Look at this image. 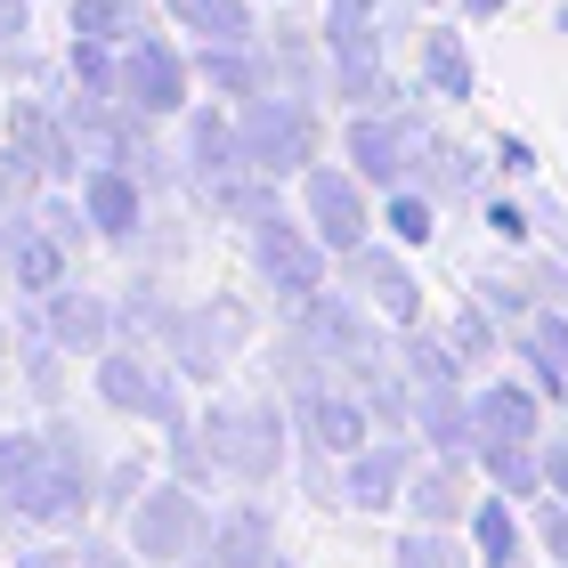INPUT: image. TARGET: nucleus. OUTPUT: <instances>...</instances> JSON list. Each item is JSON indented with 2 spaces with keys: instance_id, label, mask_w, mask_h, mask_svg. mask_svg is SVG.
Listing matches in <instances>:
<instances>
[{
  "instance_id": "1",
  "label": "nucleus",
  "mask_w": 568,
  "mask_h": 568,
  "mask_svg": "<svg viewBox=\"0 0 568 568\" xmlns=\"http://www.w3.org/2000/svg\"><path fill=\"white\" fill-rule=\"evenodd\" d=\"M98 504V455L82 447L73 423H41V430H9L0 438V511L41 528H73Z\"/></svg>"
},
{
  "instance_id": "2",
  "label": "nucleus",
  "mask_w": 568,
  "mask_h": 568,
  "mask_svg": "<svg viewBox=\"0 0 568 568\" xmlns=\"http://www.w3.org/2000/svg\"><path fill=\"white\" fill-rule=\"evenodd\" d=\"M293 333H308L317 342V357L333 366V382H349V390H366V382H382L398 366L390 342H382V325H374V301L366 293H308L293 308Z\"/></svg>"
},
{
  "instance_id": "3",
  "label": "nucleus",
  "mask_w": 568,
  "mask_h": 568,
  "mask_svg": "<svg viewBox=\"0 0 568 568\" xmlns=\"http://www.w3.org/2000/svg\"><path fill=\"white\" fill-rule=\"evenodd\" d=\"M203 438H212L220 471L244 479V487H268V479L284 471V406H276V398L212 406V415H203Z\"/></svg>"
},
{
  "instance_id": "4",
  "label": "nucleus",
  "mask_w": 568,
  "mask_h": 568,
  "mask_svg": "<svg viewBox=\"0 0 568 568\" xmlns=\"http://www.w3.org/2000/svg\"><path fill=\"white\" fill-rule=\"evenodd\" d=\"M244 342H252V308H244V301H227V293H212V301L179 308V325H171L163 357H171V366L187 374V382H220V374L244 357Z\"/></svg>"
},
{
  "instance_id": "5",
  "label": "nucleus",
  "mask_w": 568,
  "mask_h": 568,
  "mask_svg": "<svg viewBox=\"0 0 568 568\" xmlns=\"http://www.w3.org/2000/svg\"><path fill=\"white\" fill-rule=\"evenodd\" d=\"M236 139H244V154L261 171H308L317 163V106L308 98H284V90H261V98H244L236 106Z\"/></svg>"
},
{
  "instance_id": "6",
  "label": "nucleus",
  "mask_w": 568,
  "mask_h": 568,
  "mask_svg": "<svg viewBox=\"0 0 568 568\" xmlns=\"http://www.w3.org/2000/svg\"><path fill=\"white\" fill-rule=\"evenodd\" d=\"M98 398H106L114 415L163 423V438H171L179 423H187V406H179V382L163 374V349H139V342L98 349Z\"/></svg>"
},
{
  "instance_id": "7",
  "label": "nucleus",
  "mask_w": 568,
  "mask_h": 568,
  "mask_svg": "<svg viewBox=\"0 0 568 568\" xmlns=\"http://www.w3.org/2000/svg\"><path fill=\"white\" fill-rule=\"evenodd\" d=\"M212 545V511H203V496L187 479H171V487H146V496L131 504V552L154 560V568H179L187 552Z\"/></svg>"
},
{
  "instance_id": "8",
  "label": "nucleus",
  "mask_w": 568,
  "mask_h": 568,
  "mask_svg": "<svg viewBox=\"0 0 568 568\" xmlns=\"http://www.w3.org/2000/svg\"><path fill=\"white\" fill-rule=\"evenodd\" d=\"M252 268H261V284L276 301H308V293H325V236L317 227H301V220H284V203L268 220H252Z\"/></svg>"
},
{
  "instance_id": "9",
  "label": "nucleus",
  "mask_w": 568,
  "mask_h": 568,
  "mask_svg": "<svg viewBox=\"0 0 568 568\" xmlns=\"http://www.w3.org/2000/svg\"><path fill=\"white\" fill-rule=\"evenodd\" d=\"M342 154L366 187H406L415 179V114L406 106H366L342 122Z\"/></svg>"
},
{
  "instance_id": "10",
  "label": "nucleus",
  "mask_w": 568,
  "mask_h": 568,
  "mask_svg": "<svg viewBox=\"0 0 568 568\" xmlns=\"http://www.w3.org/2000/svg\"><path fill=\"white\" fill-rule=\"evenodd\" d=\"M187 82H195V65L179 58V49L163 33H139V41H122V106H139L146 122H171V114H187Z\"/></svg>"
},
{
  "instance_id": "11",
  "label": "nucleus",
  "mask_w": 568,
  "mask_h": 568,
  "mask_svg": "<svg viewBox=\"0 0 568 568\" xmlns=\"http://www.w3.org/2000/svg\"><path fill=\"white\" fill-rule=\"evenodd\" d=\"M301 212H308V227L325 236V252H357V244H366V227H374V212H366V179H357V171H333V163H308V179H301Z\"/></svg>"
},
{
  "instance_id": "12",
  "label": "nucleus",
  "mask_w": 568,
  "mask_h": 568,
  "mask_svg": "<svg viewBox=\"0 0 568 568\" xmlns=\"http://www.w3.org/2000/svg\"><path fill=\"white\" fill-rule=\"evenodd\" d=\"M9 154L41 179V187L65 179V171H82V146L65 131V106H49V98H17L9 106Z\"/></svg>"
},
{
  "instance_id": "13",
  "label": "nucleus",
  "mask_w": 568,
  "mask_h": 568,
  "mask_svg": "<svg viewBox=\"0 0 568 568\" xmlns=\"http://www.w3.org/2000/svg\"><path fill=\"white\" fill-rule=\"evenodd\" d=\"M342 284H349V293H366L382 317H398V325L423 317V284H415V268H406L398 252H382V244L342 252Z\"/></svg>"
},
{
  "instance_id": "14",
  "label": "nucleus",
  "mask_w": 568,
  "mask_h": 568,
  "mask_svg": "<svg viewBox=\"0 0 568 568\" xmlns=\"http://www.w3.org/2000/svg\"><path fill=\"white\" fill-rule=\"evenodd\" d=\"M301 430H308V447H325V455H357V447H374V406L349 390V382H325V390H308L301 398Z\"/></svg>"
},
{
  "instance_id": "15",
  "label": "nucleus",
  "mask_w": 568,
  "mask_h": 568,
  "mask_svg": "<svg viewBox=\"0 0 568 568\" xmlns=\"http://www.w3.org/2000/svg\"><path fill=\"white\" fill-rule=\"evenodd\" d=\"M82 212H90V227L106 244H131L139 227H146V187L122 163H90L82 171Z\"/></svg>"
},
{
  "instance_id": "16",
  "label": "nucleus",
  "mask_w": 568,
  "mask_h": 568,
  "mask_svg": "<svg viewBox=\"0 0 568 568\" xmlns=\"http://www.w3.org/2000/svg\"><path fill=\"white\" fill-rule=\"evenodd\" d=\"M41 317H49V333H58L65 349H82V357H98V349L122 342L114 301H106V293H82V284H58V293L41 301Z\"/></svg>"
},
{
  "instance_id": "17",
  "label": "nucleus",
  "mask_w": 568,
  "mask_h": 568,
  "mask_svg": "<svg viewBox=\"0 0 568 568\" xmlns=\"http://www.w3.org/2000/svg\"><path fill=\"white\" fill-rule=\"evenodd\" d=\"M406 479H415V455L398 447H357L349 463H342V504L349 511H390L398 496H406Z\"/></svg>"
},
{
  "instance_id": "18",
  "label": "nucleus",
  "mask_w": 568,
  "mask_h": 568,
  "mask_svg": "<svg viewBox=\"0 0 568 568\" xmlns=\"http://www.w3.org/2000/svg\"><path fill=\"white\" fill-rule=\"evenodd\" d=\"M236 171H261L244 154V139H236V114H220V106L187 114V179H195V195L220 187V179H236Z\"/></svg>"
},
{
  "instance_id": "19",
  "label": "nucleus",
  "mask_w": 568,
  "mask_h": 568,
  "mask_svg": "<svg viewBox=\"0 0 568 568\" xmlns=\"http://www.w3.org/2000/svg\"><path fill=\"white\" fill-rule=\"evenodd\" d=\"M406 511H415L423 528L471 520V455H438V463H423V471L406 479Z\"/></svg>"
},
{
  "instance_id": "20",
  "label": "nucleus",
  "mask_w": 568,
  "mask_h": 568,
  "mask_svg": "<svg viewBox=\"0 0 568 568\" xmlns=\"http://www.w3.org/2000/svg\"><path fill=\"white\" fill-rule=\"evenodd\" d=\"M511 357H528V374H536V390L560 398L568 390V308H528L520 325H511Z\"/></svg>"
},
{
  "instance_id": "21",
  "label": "nucleus",
  "mask_w": 568,
  "mask_h": 568,
  "mask_svg": "<svg viewBox=\"0 0 568 568\" xmlns=\"http://www.w3.org/2000/svg\"><path fill=\"white\" fill-rule=\"evenodd\" d=\"M65 261H73V244L65 236H49L41 220H9V276H17V293H33V301H49L65 284Z\"/></svg>"
},
{
  "instance_id": "22",
  "label": "nucleus",
  "mask_w": 568,
  "mask_h": 568,
  "mask_svg": "<svg viewBox=\"0 0 568 568\" xmlns=\"http://www.w3.org/2000/svg\"><path fill=\"white\" fill-rule=\"evenodd\" d=\"M195 82H212V98H261L268 90V58L252 41H203L195 49Z\"/></svg>"
},
{
  "instance_id": "23",
  "label": "nucleus",
  "mask_w": 568,
  "mask_h": 568,
  "mask_svg": "<svg viewBox=\"0 0 568 568\" xmlns=\"http://www.w3.org/2000/svg\"><path fill=\"white\" fill-rule=\"evenodd\" d=\"M212 560H220V568H268V560H276L268 511H261V504H227L220 520H212Z\"/></svg>"
},
{
  "instance_id": "24",
  "label": "nucleus",
  "mask_w": 568,
  "mask_h": 568,
  "mask_svg": "<svg viewBox=\"0 0 568 568\" xmlns=\"http://www.w3.org/2000/svg\"><path fill=\"white\" fill-rule=\"evenodd\" d=\"M415 430L430 438L438 455H479V415H471V398H463L455 382H447V390H423V398H415Z\"/></svg>"
},
{
  "instance_id": "25",
  "label": "nucleus",
  "mask_w": 568,
  "mask_h": 568,
  "mask_svg": "<svg viewBox=\"0 0 568 568\" xmlns=\"http://www.w3.org/2000/svg\"><path fill=\"white\" fill-rule=\"evenodd\" d=\"M545 390H520V382H496V390H479L471 398V415H479V438H528V447H545V406H536Z\"/></svg>"
},
{
  "instance_id": "26",
  "label": "nucleus",
  "mask_w": 568,
  "mask_h": 568,
  "mask_svg": "<svg viewBox=\"0 0 568 568\" xmlns=\"http://www.w3.org/2000/svg\"><path fill=\"white\" fill-rule=\"evenodd\" d=\"M415 187L423 195H471L479 187V163L455 139H438L430 122H415Z\"/></svg>"
},
{
  "instance_id": "27",
  "label": "nucleus",
  "mask_w": 568,
  "mask_h": 568,
  "mask_svg": "<svg viewBox=\"0 0 568 568\" xmlns=\"http://www.w3.org/2000/svg\"><path fill=\"white\" fill-rule=\"evenodd\" d=\"M114 317H122V342H139V349H163V342H171V325H179V301H171L154 276H139V284H122Z\"/></svg>"
},
{
  "instance_id": "28",
  "label": "nucleus",
  "mask_w": 568,
  "mask_h": 568,
  "mask_svg": "<svg viewBox=\"0 0 568 568\" xmlns=\"http://www.w3.org/2000/svg\"><path fill=\"white\" fill-rule=\"evenodd\" d=\"M390 357H398V374L415 382V390H447V382H463V349L447 342V333H415V325H406L390 342Z\"/></svg>"
},
{
  "instance_id": "29",
  "label": "nucleus",
  "mask_w": 568,
  "mask_h": 568,
  "mask_svg": "<svg viewBox=\"0 0 568 568\" xmlns=\"http://www.w3.org/2000/svg\"><path fill=\"white\" fill-rule=\"evenodd\" d=\"M479 471L496 479V496L536 504V487H545V447H528V438H479Z\"/></svg>"
},
{
  "instance_id": "30",
  "label": "nucleus",
  "mask_w": 568,
  "mask_h": 568,
  "mask_svg": "<svg viewBox=\"0 0 568 568\" xmlns=\"http://www.w3.org/2000/svg\"><path fill=\"white\" fill-rule=\"evenodd\" d=\"M179 33H195V41H261V24H252L244 0H163Z\"/></svg>"
},
{
  "instance_id": "31",
  "label": "nucleus",
  "mask_w": 568,
  "mask_h": 568,
  "mask_svg": "<svg viewBox=\"0 0 568 568\" xmlns=\"http://www.w3.org/2000/svg\"><path fill=\"white\" fill-rule=\"evenodd\" d=\"M423 82H430L438 98H471V90H479L463 33H447V24H430V33H423Z\"/></svg>"
},
{
  "instance_id": "32",
  "label": "nucleus",
  "mask_w": 568,
  "mask_h": 568,
  "mask_svg": "<svg viewBox=\"0 0 568 568\" xmlns=\"http://www.w3.org/2000/svg\"><path fill=\"white\" fill-rule=\"evenodd\" d=\"M65 73H73V90H90V98H122V49H114V41L73 33V49H65Z\"/></svg>"
},
{
  "instance_id": "33",
  "label": "nucleus",
  "mask_w": 568,
  "mask_h": 568,
  "mask_svg": "<svg viewBox=\"0 0 568 568\" xmlns=\"http://www.w3.org/2000/svg\"><path fill=\"white\" fill-rule=\"evenodd\" d=\"M73 33H90V41H139L146 33V0H73Z\"/></svg>"
},
{
  "instance_id": "34",
  "label": "nucleus",
  "mask_w": 568,
  "mask_h": 568,
  "mask_svg": "<svg viewBox=\"0 0 568 568\" xmlns=\"http://www.w3.org/2000/svg\"><path fill=\"white\" fill-rule=\"evenodd\" d=\"M471 545H479V560H487V568H511V560H520V520L504 511V496L471 504Z\"/></svg>"
},
{
  "instance_id": "35",
  "label": "nucleus",
  "mask_w": 568,
  "mask_h": 568,
  "mask_svg": "<svg viewBox=\"0 0 568 568\" xmlns=\"http://www.w3.org/2000/svg\"><path fill=\"white\" fill-rule=\"evenodd\" d=\"M447 342L463 349V366H487V357L504 349V333H496V308H487V301H463V308H455V325H447Z\"/></svg>"
},
{
  "instance_id": "36",
  "label": "nucleus",
  "mask_w": 568,
  "mask_h": 568,
  "mask_svg": "<svg viewBox=\"0 0 568 568\" xmlns=\"http://www.w3.org/2000/svg\"><path fill=\"white\" fill-rule=\"evenodd\" d=\"M471 293H479L487 308H496V317H511V325H520L528 308H536V284H528V268H520V276H511V268H479V276H471Z\"/></svg>"
},
{
  "instance_id": "37",
  "label": "nucleus",
  "mask_w": 568,
  "mask_h": 568,
  "mask_svg": "<svg viewBox=\"0 0 568 568\" xmlns=\"http://www.w3.org/2000/svg\"><path fill=\"white\" fill-rule=\"evenodd\" d=\"M430 203H438V195H423L415 179H406V187L390 195V220H382V227H390L398 244H430Z\"/></svg>"
},
{
  "instance_id": "38",
  "label": "nucleus",
  "mask_w": 568,
  "mask_h": 568,
  "mask_svg": "<svg viewBox=\"0 0 568 568\" xmlns=\"http://www.w3.org/2000/svg\"><path fill=\"white\" fill-rule=\"evenodd\" d=\"M390 568H463V552L447 545V528H415V536H398Z\"/></svg>"
},
{
  "instance_id": "39",
  "label": "nucleus",
  "mask_w": 568,
  "mask_h": 568,
  "mask_svg": "<svg viewBox=\"0 0 568 568\" xmlns=\"http://www.w3.org/2000/svg\"><path fill=\"white\" fill-rule=\"evenodd\" d=\"M33 187H41V179H33V171H24V163H17V154H0V220H17V203H24V195H33Z\"/></svg>"
},
{
  "instance_id": "40",
  "label": "nucleus",
  "mask_w": 568,
  "mask_h": 568,
  "mask_svg": "<svg viewBox=\"0 0 568 568\" xmlns=\"http://www.w3.org/2000/svg\"><path fill=\"white\" fill-rule=\"evenodd\" d=\"M33 220L49 227V236H65L73 252H82V220H90V212H82V203H41V212H33Z\"/></svg>"
},
{
  "instance_id": "41",
  "label": "nucleus",
  "mask_w": 568,
  "mask_h": 568,
  "mask_svg": "<svg viewBox=\"0 0 568 568\" xmlns=\"http://www.w3.org/2000/svg\"><path fill=\"white\" fill-rule=\"evenodd\" d=\"M536 545H552L560 560H568V504L552 496V504H536Z\"/></svg>"
},
{
  "instance_id": "42",
  "label": "nucleus",
  "mask_w": 568,
  "mask_h": 568,
  "mask_svg": "<svg viewBox=\"0 0 568 568\" xmlns=\"http://www.w3.org/2000/svg\"><path fill=\"white\" fill-rule=\"evenodd\" d=\"M73 568H139L122 545H106V536H82V545H73Z\"/></svg>"
},
{
  "instance_id": "43",
  "label": "nucleus",
  "mask_w": 568,
  "mask_h": 568,
  "mask_svg": "<svg viewBox=\"0 0 568 568\" xmlns=\"http://www.w3.org/2000/svg\"><path fill=\"white\" fill-rule=\"evenodd\" d=\"M528 284H536L552 308H568V261H528Z\"/></svg>"
},
{
  "instance_id": "44",
  "label": "nucleus",
  "mask_w": 568,
  "mask_h": 568,
  "mask_svg": "<svg viewBox=\"0 0 568 568\" xmlns=\"http://www.w3.org/2000/svg\"><path fill=\"white\" fill-rule=\"evenodd\" d=\"M545 487L568 504V430H552V438H545Z\"/></svg>"
},
{
  "instance_id": "45",
  "label": "nucleus",
  "mask_w": 568,
  "mask_h": 568,
  "mask_svg": "<svg viewBox=\"0 0 568 568\" xmlns=\"http://www.w3.org/2000/svg\"><path fill=\"white\" fill-rule=\"evenodd\" d=\"M139 479H146V463H122V471L98 487V504H139Z\"/></svg>"
},
{
  "instance_id": "46",
  "label": "nucleus",
  "mask_w": 568,
  "mask_h": 568,
  "mask_svg": "<svg viewBox=\"0 0 568 568\" xmlns=\"http://www.w3.org/2000/svg\"><path fill=\"white\" fill-rule=\"evenodd\" d=\"M24 24H33V0H0V41H24Z\"/></svg>"
},
{
  "instance_id": "47",
  "label": "nucleus",
  "mask_w": 568,
  "mask_h": 568,
  "mask_svg": "<svg viewBox=\"0 0 568 568\" xmlns=\"http://www.w3.org/2000/svg\"><path fill=\"white\" fill-rule=\"evenodd\" d=\"M17 568H73L65 545H33V552H17Z\"/></svg>"
},
{
  "instance_id": "48",
  "label": "nucleus",
  "mask_w": 568,
  "mask_h": 568,
  "mask_svg": "<svg viewBox=\"0 0 568 568\" xmlns=\"http://www.w3.org/2000/svg\"><path fill=\"white\" fill-rule=\"evenodd\" d=\"M463 9H471V17H496V9H504V0H463Z\"/></svg>"
},
{
  "instance_id": "49",
  "label": "nucleus",
  "mask_w": 568,
  "mask_h": 568,
  "mask_svg": "<svg viewBox=\"0 0 568 568\" xmlns=\"http://www.w3.org/2000/svg\"><path fill=\"white\" fill-rule=\"evenodd\" d=\"M325 9H366V17H374V0H325Z\"/></svg>"
},
{
  "instance_id": "50",
  "label": "nucleus",
  "mask_w": 568,
  "mask_h": 568,
  "mask_svg": "<svg viewBox=\"0 0 568 568\" xmlns=\"http://www.w3.org/2000/svg\"><path fill=\"white\" fill-rule=\"evenodd\" d=\"M552 24H560V33H568V0H560V17H552Z\"/></svg>"
},
{
  "instance_id": "51",
  "label": "nucleus",
  "mask_w": 568,
  "mask_h": 568,
  "mask_svg": "<svg viewBox=\"0 0 568 568\" xmlns=\"http://www.w3.org/2000/svg\"><path fill=\"white\" fill-rule=\"evenodd\" d=\"M0 252H9V220H0Z\"/></svg>"
},
{
  "instance_id": "52",
  "label": "nucleus",
  "mask_w": 568,
  "mask_h": 568,
  "mask_svg": "<svg viewBox=\"0 0 568 568\" xmlns=\"http://www.w3.org/2000/svg\"><path fill=\"white\" fill-rule=\"evenodd\" d=\"M0 357H9V333H0Z\"/></svg>"
},
{
  "instance_id": "53",
  "label": "nucleus",
  "mask_w": 568,
  "mask_h": 568,
  "mask_svg": "<svg viewBox=\"0 0 568 568\" xmlns=\"http://www.w3.org/2000/svg\"><path fill=\"white\" fill-rule=\"evenodd\" d=\"M268 568H293V560H268Z\"/></svg>"
},
{
  "instance_id": "54",
  "label": "nucleus",
  "mask_w": 568,
  "mask_h": 568,
  "mask_svg": "<svg viewBox=\"0 0 568 568\" xmlns=\"http://www.w3.org/2000/svg\"><path fill=\"white\" fill-rule=\"evenodd\" d=\"M479 568H487V560H479Z\"/></svg>"
}]
</instances>
